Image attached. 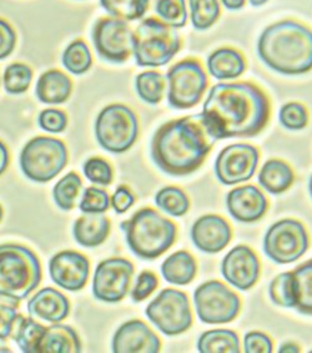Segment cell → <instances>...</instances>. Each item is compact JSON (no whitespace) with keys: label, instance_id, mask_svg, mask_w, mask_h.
Wrapping results in <instances>:
<instances>
[{"label":"cell","instance_id":"obj_1","mask_svg":"<svg viewBox=\"0 0 312 353\" xmlns=\"http://www.w3.org/2000/svg\"><path fill=\"white\" fill-rule=\"evenodd\" d=\"M270 114V99L260 86L239 81L213 86L200 117L208 135L216 141L254 138L265 130Z\"/></svg>","mask_w":312,"mask_h":353},{"label":"cell","instance_id":"obj_2","mask_svg":"<svg viewBox=\"0 0 312 353\" xmlns=\"http://www.w3.org/2000/svg\"><path fill=\"white\" fill-rule=\"evenodd\" d=\"M214 143L200 114L176 119L155 131L151 140V159L170 176H186L202 168Z\"/></svg>","mask_w":312,"mask_h":353},{"label":"cell","instance_id":"obj_3","mask_svg":"<svg viewBox=\"0 0 312 353\" xmlns=\"http://www.w3.org/2000/svg\"><path fill=\"white\" fill-rule=\"evenodd\" d=\"M265 65L284 75H302L312 70V30L295 20L267 26L257 43Z\"/></svg>","mask_w":312,"mask_h":353},{"label":"cell","instance_id":"obj_4","mask_svg":"<svg viewBox=\"0 0 312 353\" xmlns=\"http://www.w3.org/2000/svg\"><path fill=\"white\" fill-rule=\"evenodd\" d=\"M129 249L144 260H155L175 243L177 228L156 210H139L120 223Z\"/></svg>","mask_w":312,"mask_h":353},{"label":"cell","instance_id":"obj_5","mask_svg":"<svg viewBox=\"0 0 312 353\" xmlns=\"http://www.w3.org/2000/svg\"><path fill=\"white\" fill-rule=\"evenodd\" d=\"M41 279V265L32 250L18 243L0 245V296L23 301Z\"/></svg>","mask_w":312,"mask_h":353},{"label":"cell","instance_id":"obj_6","mask_svg":"<svg viewBox=\"0 0 312 353\" xmlns=\"http://www.w3.org/2000/svg\"><path fill=\"white\" fill-rule=\"evenodd\" d=\"M182 49L175 28L155 18L144 19L134 33V58L139 66L166 65Z\"/></svg>","mask_w":312,"mask_h":353},{"label":"cell","instance_id":"obj_7","mask_svg":"<svg viewBox=\"0 0 312 353\" xmlns=\"http://www.w3.org/2000/svg\"><path fill=\"white\" fill-rule=\"evenodd\" d=\"M68 164L66 146L59 139L38 137L28 141L20 154V168L28 179L48 183Z\"/></svg>","mask_w":312,"mask_h":353},{"label":"cell","instance_id":"obj_8","mask_svg":"<svg viewBox=\"0 0 312 353\" xmlns=\"http://www.w3.org/2000/svg\"><path fill=\"white\" fill-rule=\"evenodd\" d=\"M99 145L113 154L129 150L139 135V121L130 108L113 104L103 109L95 123Z\"/></svg>","mask_w":312,"mask_h":353},{"label":"cell","instance_id":"obj_9","mask_svg":"<svg viewBox=\"0 0 312 353\" xmlns=\"http://www.w3.org/2000/svg\"><path fill=\"white\" fill-rule=\"evenodd\" d=\"M145 314L166 336L184 334L194 322L188 294L174 288H165L157 294L148 305Z\"/></svg>","mask_w":312,"mask_h":353},{"label":"cell","instance_id":"obj_10","mask_svg":"<svg viewBox=\"0 0 312 353\" xmlns=\"http://www.w3.org/2000/svg\"><path fill=\"white\" fill-rule=\"evenodd\" d=\"M310 248V236L304 223L284 219L270 226L264 237L265 255L279 265L298 261Z\"/></svg>","mask_w":312,"mask_h":353},{"label":"cell","instance_id":"obj_11","mask_svg":"<svg viewBox=\"0 0 312 353\" xmlns=\"http://www.w3.org/2000/svg\"><path fill=\"white\" fill-rule=\"evenodd\" d=\"M169 105L177 110L191 109L202 101L208 86L206 72L196 59H185L171 66L168 72Z\"/></svg>","mask_w":312,"mask_h":353},{"label":"cell","instance_id":"obj_12","mask_svg":"<svg viewBox=\"0 0 312 353\" xmlns=\"http://www.w3.org/2000/svg\"><path fill=\"white\" fill-rule=\"evenodd\" d=\"M194 303L199 319L208 325L228 323L240 314L239 294L216 280L205 282L196 288Z\"/></svg>","mask_w":312,"mask_h":353},{"label":"cell","instance_id":"obj_13","mask_svg":"<svg viewBox=\"0 0 312 353\" xmlns=\"http://www.w3.org/2000/svg\"><path fill=\"white\" fill-rule=\"evenodd\" d=\"M99 57L110 63H124L134 50V33L126 20L99 19L91 32Z\"/></svg>","mask_w":312,"mask_h":353},{"label":"cell","instance_id":"obj_14","mask_svg":"<svg viewBox=\"0 0 312 353\" xmlns=\"http://www.w3.org/2000/svg\"><path fill=\"white\" fill-rule=\"evenodd\" d=\"M134 265L129 260L114 257L100 262L92 279V294L99 301L117 303L130 290Z\"/></svg>","mask_w":312,"mask_h":353},{"label":"cell","instance_id":"obj_15","mask_svg":"<svg viewBox=\"0 0 312 353\" xmlns=\"http://www.w3.org/2000/svg\"><path fill=\"white\" fill-rule=\"evenodd\" d=\"M259 160L260 152L254 145H228L216 157L215 174L226 186L245 183L254 176Z\"/></svg>","mask_w":312,"mask_h":353},{"label":"cell","instance_id":"obj_16","mask_svg":"<svg viewBox=\"0 0 312 353\" xmlns=\"http://www.w3.org/2000/svg\"><path fill=\"white\" fill-rule=\"evenodd\" d=\"M260 274V260L254 250L246 245L235 246L222 260V277L240 291H248L254 288Z\"/></svg>","mask_w":312,"mask_h":353},{"label":"cell","instance_id":"obj_17","mask_svg":"<svg viewBox=\"0 0 312 353\" xmlns=\"http://www.w3.org/2000/svg\"><path fill=\"white\" fill-rule=\"evenodd\" d=\"M90 263L86 256L77 251H61L52 256L49 272L52 282L66 291L77 292L85 288L89 279Z\"/></svg>","mask_w":312,"mask_h":353},{"label":"cell","instance_id":"obj_18","mask_svg":"<svg viewBox=\"0 0 312 353\" xmlns=\"http://www.w3.org/2000/svg\"><path fill=\"white\" fill-rule=\"evenodd\" d=\"M111 348L114 353H157L162 341L143 321H128L117 328Z\"/></svg>","mask_w":312,"mask_h":353},{"label":"cell","instance_id":"obj_19","mask_svg":"<svg viewBox=\"0 0 312 353\" xmlns=\"http://www.w3.org/2000/svg\"><path fill=\"white\" fill-rule=\"evenodd\" d=\"M190 236L202 252L219 254L233 240V229L222 216L205 215L196 220Z\"/></svg>","mask_w":312,"mask_h":353},{"label":"cell","instance_id":"obj_20","mask_svg":"<svg viewBox=\"0 0 312 353\" xmlns=\"http://www.w3.org/2000/svg\"><path fill=\"white\" fill-rule=\"evenodd\" d=\"M228 214L239 223H253L261 220L269 209L264 192L255 185L233 189L226 196Z\"/></svg>","mask_w":312,"mask_h":353},{"label":"cell","instance_id":"obj_21","mask_svg":"<svg viewBox=\"0 0 312 353\" xmlns=\"http://www.w3.org/2000/svg\"><path fill=\"white\" fill-rule=\"evenodd\" d=\"M28 311L32 317L59 323L68 317L70 302L58 290L46 288L34 294L33 299L28 302Z\"/></svg>","mask_w":312,"mask_h":353},{"label":"cell","instance_id":"obj_22","mask_svg":"<svg viewBox=\"0 0 312 353\" xmlns=\"http://www.w3.org/2000/svg\"><path fill=\"white\" fill-rule=\"evenodd\" d=\"M110 234V221L104 214H85L72 226L75 241L84 248H97Z\"/></svg>","mask_w":312,"mask_h":353},{"label":"cell","instance_id":"obj_23","mask_svg":"<svg viewBox=\"0 0 312 353\" xmlns=\"http://www.w3.org/2000/svg\"><path fill=\"white\" fill-rule=\"evenodd\" d=\"M210 75L217 80H233L246 70V60L239 50L220 48L211 52L208 59Z\"/></svg>","mask_w":312,"mask_h":353},{"label":"cell","instance_id":"obj_24","mask_svg":"<svg viewBox=\"0 0 312 353\" xmlns=\"http://www.w3.org/2000/svg\"><path fill=\"white\" fill-rule=\"evenodd\" d=\"M72 90V80L68 75L59 70H48L38 80L35 94L44 104L58 105L66 103Z\"/></svg>","mask_w":312,"mask_h":353},{"label":"cell","instance_id":"obj_25","mask_svg":"<svg viewBox=\"0 0 312 353\" xmlns=\"http://www.w3.org/2000/svg\"><path fill=\"white\" fill-rule=\"evenodd\" d=\"M295 183L293 168L280 159L267 160L259 172V183L269 194L280 195L286 192Z\"/></svg>","mask_w":312,"mask_h":353},{"label":"cell","instance_id":"obj_26","mask_svg":"<svg viewBox=\"0 0 312 353\" xmlns=\"http://www.w3.org/2000/svg\"><path fill=\"white\" fill-rule=\"evenodd\" d=\"M81 351V342L74 328L55 323L46 327L40 341L39 353H77Z\"/></svg>","mask_w":312,"mask_h":353},{"label":"cell","instance_id":"obj_27","mask_svg":"<svg viewBox=\"0 0 312 353\" xmlns=\"http://www.w3.org/2000/svg\"><path fill=\"white\" fill-rule=\"evenodd\" d=\"M196 272L195 259L188 251H176L162 265V274L165 281L177 286L189 285L195 279Z\"/></svg>","mask_w":312,"mask_h":353},{"label":"cell","instance_id":"obj_28","mask_svg":"<svg viewBox=\"0 0 312 353\" xmlns=\"http://www.w3.org/2000/svg\"><path fill=\"white\" fill-rule=\"evenodd\" d=\"M197 350L202 353H239L240 339L231 330H210L199 337Z\"/></svg>","mask_w":312,"mask_h":353},{"label":"cell","instance_id":"obj_29","mask_svg":"<svg viewBox=\"0 0 312 353\" xmlns=\"http://www.w3.org/2000/svg\"><path fill=\"white\" fill-rule=\"evenodd\" d=\"M295 310L312 316V259L299 265L293 271Z\"/></svg>","mask_w":312,"mask_h":353},{"label":"cell","instance_id":"obj_30","mask_svg":"<svg viewBox=\"0 0 312 353\" xmlns=\"http://www.w3.org/2000/svg\"><path fill=\"white\" fill-rule=\"evenodd\" d=\"M46 330V326L37 322L33 317H24L19 314L12 336L21 352L39 353L40 341Z\"/></svg>","mask_w":312,"mask_h":353},{"label":"cell","instance_id":"obj_31","mask_svg":"<svg viewBox=\"0 0 312 353\" xmlns=\"http://www.w3.org/2000/svg\"><path fill=\"white\" fill-rule=\"evenodd\" d=\"M148 12L171 28H182L188 21L185 0H149Z\"/></svg>","mask_w":312,"mask_h":353},{"label":"cell","instance_id":"obj_32","mask_svg":"<svg viewBox=\"0 0 312 353\" xmlns=\"http://www.w3.org/2000/svg\"><path fill=\"white\" fill-rule=\"evenodd\" d=\"M165 79L157 72H145L139 74L135 80L137 95L148 104H159L164 98Z\"/></svg>","mask_w":312,"mask_h":353},{"label":"cell","instance_id":"obj_33","mask_svg":"<svg viewBox=\"0 0 312 353\" xmlns=\"http://www.w3.org/2000/svg\"><path fill=\"white\" fill-rule=\"evenodd\" d=\"M155 203L159 209L174 217H182L190 209L189 197L176 186H168L160 190L156 194Z\"/></svg>","mask_w":312,"mask_h":353},{"label":"cell","instance_id":"obj_34","mask_svg":"<svg viewBox=\"0 0 312 353\" xmlns=\"http://www.w3.org/2000/svg\"><path fill=\"white\" fill-rule=\"evenodd\" d=\"M81 188L83 181L75 172H69L61 180H59L52 190V197L59 209L70 211L74 208Z\"/></svg>","mask_w":312,"mask_h":353},{"label":"cell","instance_id":"obj_35","mask_svg":"<svg viewBox=\"0 0 312 353\" xmlns=\"http://www.w3.org/2000/svg\"><path fill=\"white\" fill-rule=\"evenodd\" d=\"M100 4L114 18L133 21L148 13L149 0H100Z\"/></svg>","mask_w":312,"mask_h":353},{"label":"cell","instance_id":"obj_36","mask_svg":"<svg viewBox=\"0 0 312 353\" xmlns=\"http://www.w3.org/2000/svg\"><path fill=\"white\" fill-rule=\"evenodd\" d=\"M191 23L196 30H206L220 18L219 0H189Z\"/></svg>","mask_w":312,"mask_h":353},{"label":"cell","instance_id":"obj_37","mask_svg":"<svg viewBox=\"0 0 312 353\" xmlns=\"http://www.w3.org/2000/svg\"><path fill=\"white\" fill-rule=\"evenodd\" d=\"M92 64L89 46L83 40H75L66 48L63 54V65L66 66L68 72L81 75L90 69Z\"/></svg>","mask_w":312,"mask_h":353},{"label":"cell","instance_id":"obj_38","mask_svg":"<svg viewBox=\"0 0 312 353\" xmlns=\"http://www.w3.org/2000/svg\"><path fill=\"white\" fill-rule=\"evenodd\" d=\"M269 296L280 307L295 308L293 271L280 274L269 285Z\"/></svg>","mask_w":312,"mask_h":353},{"label":"cell","instance_id":"obj_39","mask_svg":"<svg viewBox=\"0 0 312 353\" xmlns=\"http://www.w3.org/2000/svg\"><path fill=\"white\" fill-rule=\"evenodd\" d=\"M33 80V70L21 63L10 64L4 72L3 84L6 92L9 94H23L26 92Z\"/></svg>","mask_w":312,"mask_h":353},{"label":"cell","instance_id":"obj_40","mask_svg":"<svg viewBox=\"0 0 312 353\" xmlns=\"http://www.w3.org/2000/svg\"><path fill=\"white\" fill-rule=\"evenodd\" d=\"M279 119L281 125L287 130H302L309 124V112L305 105L293 101L280 109Z\"/></svg>","mask_w":312,"mask_h":353},{"label":"cell","instance_id":"obj_41","mask_svg":"<svg viewBox=\"0 0 312 353\" xmlns=\"http://www.w3.org/2000/svg\"><path fill=\"white\" fill-rule=\"evenodd\" d=\"M19 301L0 296V340L6 341L13 334L14 327L19 317Z\"/></svg>","mask_w":312,"mask_h":353},{"label":"cell","instance_id":"obj_42","mask_svg":"<svg viewBox=\"0 0 312 353\" xmlns=\"http://www.w3.org/2000/svg\"><path fill=\"white\" fill-rule=\"evenodd\" d=\"M110 205V197L105 190L90 186L85 190L79 209L84 214H104Z\"/></svg>","mask_w":312,"mask_h":353},{"label":"cell","instance_id":"obj_43","mask_svg":"<svg viewBox=\"0 0 312 353\" xmlns=\"http://www.w3.org/2000/svg\"><path fill=\"white\" fill-rule=\"evenodd\" d=\"M84 175L91 183L108 186L113 183L114 172L108 161L101 157H91L84 164Z\"/></svg>","mask_w":312,"mask_h":353},{"label":"cell","instance_id":"obj_44","mask_svg":"<svg viewBox=\"0 0 312 353\" xmlns=\"http://www.w3.org/2000/svg\"><path fill=\"white\" fill-rule=\"evenodd\" d=\"M157 286H159V280L155 274L150 271H143L137 277L135 286L131 290V300L134 302L146 300L150 294L155 291Z\"/></svg>","mask_w":312,"mask_h":353},{"label":"cell","instance_id":"obj_45","mask_svg":"<svg viewBox=\"0 0 312 353\" xmlns=\"http://www.w3.org/2000/svg\"><path fill=\"white\" fill-rule=\"evenodd\" d=\"M39 126L43 130L52 134H58L66 130L68 125L66 114L58 109H46L39 114Z\"/></svg>","mask_w":312,"mask_h":353},{"label":"cell","instance_id":"obj_46","mask_svg":"<svg viewBox=\"0 0 312 353\" xmlns=\"http://www.w3.org/2000/svg\"><path fill=\"white\" fill-rule=\"evenodd\" d=\"M244 351L246 353H271L273 351V340L260 331L247 332L244 337Z\"/></svg>","mask_w":312,"mask_h":353},{"label":"cell","instance_id":"obj_47","mask_svg":"<svg viewBox=\"0 0 312 353\" xmlns=\"http://www.w3.org/2000/svg\"><path fill=\"white\" fill-rule=\"evenodd\" d=\"M17 44V35L13 26L7 20L0 19V60L6 59L12 52Z\"/></svg>","mask_w":312,"mask_h":353},{"label":"cell","instance_id":"obj_48","mask_svg":"<svg viewBox=\"0 0 312 353\" xmlns=\"http://www.w3.org/2000/svg\"><path fill=\"white\" fill-rule=\"evenodd\" d=\"M135 203V196L128 186H119L111 197V206L117 214H124Z\"/></svg>","mask_w":312,"mask_h":353},{"label":"cell","instance_id":"obj_49","mask_svg":"<svg viewBox=\"0 0 312 353\" xmlns=\"http://www.w3.org/2000/svg\"><path fill=\"white\" fill-rule=\"evenodd\" d=\"M8 165H9V151L7 146L3 144V141H0V176L7 170Z\"/></svg>","mask_w":312,"mask_h":353},{"label":"cell","instance_id":"obj_50","mask_svg":"<svg viewBox=\"0 0 312 353\" xmlns=\"http://www.w3.org/2000/svg\"><path fill=\"white\" fill-rule=\"evenodd\" d=\"M224 7L228 10H239L245 6V0H222Z\"/></svg>","mask_w":312,"mask_h":353},{"label":"cell","instance_id":"obj_51","mask_svg":"<svg viewBox=\"0 0 312 353\" xmlns=\"http://www.w3.org/2000/svg\"><path fill=\"white\" fill-rule=\"evenodd\" d=\"M280 353H299L301 352V348L293 342H286L281 345L279 348Z\"/></svg>","mask_w":312,"mask_h":353},{"label":"cell","instance_id":"obj_52","mask_svg":"<svg viewBox=\"0 0 312 353\" xmlns=\"http://www.w3.org/2000/svg\"><path fill=\"white\" fill-rule=\"evenodd\" d=\"M248 1H250V4H251L253 7H261V6L266 4L269 0H248Z\"/></svg>","mask_w":312,"mask_h":353},{"label":"cell","instance_id":"obj_53","mask_svg":"<svg viewBox=\"0 0 312 353\" xmlns=\"http://www.w3.org/2000/svg\"><path fill=\"white\" fill-rule=\"evenodd\" d=\"M309 191H310V196L312 199V175L310 177V181H309Z\"/></svg>","mask_w":312,"mask_h":353},{"label":"cell","instance_id":"obj_54","mask_svg":"<svg viewBox=\"0 0 312 353\" xmlns=\"http://www.w3.org/2000/svg\"><path fill=\"white\" fill-rule=\"evenodd\" d=\"M0 352H10V350L8 347H0Z\"/></svg>","mask_w":312,"mask_h":353},{"label":"cell","instance_id":"obj_55","mask_svg":"<svg viewBox=\"0 0 312 353\" xmlns=\"http://www.w3.org/2000/svg\"><path fill=\"white\" fill-rule=\"evenodd\" d=\"M3 216H4V211H3V208H1V205H0V221L3 220Z\"/></svg>","mask_w":312,"mask_h":353}]
</instances>
